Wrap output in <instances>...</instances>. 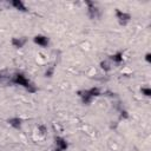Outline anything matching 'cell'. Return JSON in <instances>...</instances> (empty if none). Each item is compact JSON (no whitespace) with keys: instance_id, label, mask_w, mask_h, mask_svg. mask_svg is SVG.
Instances as JSON below:
<instances>
[{"instance_id":"11","label":"cell","mask_w":151,"mask_h":151,"mask_svg":"<svg viewBox=\"0 0 151 151\" xmlns=\"http://www.w3.org/2000/svg\"><path fill=\"white\" fill-rule=\"evenodd\" d=\"M146 60L150 61V54H146Z\"/></svg>"},{"instance_id":"7","label":"cell","mask_w":151,"mask_h":151,"mask_svg":"<svg viewBox=\"0 0 151 151\" xmlns=\"http://www.w3.org/2000/svg\"><path fill=\"white\" fill-rule=\"evenodd\" d=\"M25 41H26V40H24V39H21V38H13V39H12V44H13L15 47H22L24 44H25Z\"/></svg>"},{"instance_id":"8","label":"cell","mask_w":151,"mask_h":151,"mask_svg":"<svg viewBox=\"0 0 151 151\" xmlns=\"http://www.w3.org/2000/svg\"><path fill=\"white\" fill-rule=\"evenodd\" d=\"M12 5H13L17 9H19V11H26V7H25V5H24L21 1H18V0H17V1H13Z\"/></svg>"},{"instance_id":"4","label":"cell","mask_w":151,"mask_h":151,"mask_svg":"<svg viewBox=\"0 0 151 151\" xmlns=\"http://www.w3.org/2000/svg\"><path fill=\"white\" fill-rule=\"evenodd\" d=\"M34 42L40 46H47L48 39H47V37H44V35H37V37H34Z\"/></svg>"},{"instance_id":"2","label":"cell","mask_w":151,"mask_h":151,"mask_svg":"<svg viewBox=\"0 0 151 151\" xmlns=\"http://www.w3.org/2000/svg\"><path fill=\"white\" fill-rule=\"evenodd\" d=\"M81 94H79L81 97V100L84 104H88L93 100V98H96L97 96H99V90L96 87L93 88H90V90H85L83 92H80Z\"/></svg>"},{"instance_id":"9","label":"cell","mask_w":151,"mask_h":151,"mask_svg":"<svg viewBox=\"0 0 151 151\" xmlns=\"http://www.w3.org/2000/svg\"><path fill=\"white\" fill-rule=\"evenodd\" d=\"M20 122H21V120H20L19 118H13V119H9V120H8V123H9L12 126H14L15 129H19V127H20V125H21Z\"/></svg>"},{"instance_id":"3","label":"cell","mask_w":151,"mask_h":151,"mask_svg":"<svg viewBox=\"0 0 151 151\" xmlns=\"http://www.w3.org/2000/svg\"><path fill=\"white\" fill-rule=\"evenodd\" d=\"M116 15H117L118 21H119L122 25L127 24V22L130 21V19H131V17H130V14H129V13L122 12V11H119V9H117V11H116Z\"/></svg>"},{"instance_id":"1","label":"cell","mask_w":151,"mask_h":151,"mask_svg":"<svg viewBox=\"0 0 151 151\" xmlns=\"http://www.w3.org/2000/svg\"><path fill=\"white\" fill-rule=\"evenodd\" d=\"M11 81H12L13 84H15V85H20V86L25 87L28 92H35V91H37V88H35V86L33 85V83H31V80L27 79V78H26L24 74H21V73H15L14 76H12Z\"/></svg>"},{"instance_id":"6","label":"cell","mask_w":151,"mask_h":151,"mask_svg":"<svg viewBox=\"0 0 151 151\" xmlns=\"http://www.w3.org/2000/svg\"><path fill=\"white\" fill-rule=\"evenodd\" d=\"M111 60H112L113 63H116V64H120V63L123 61V53H122V52H118V53L113 54V55L111 57Z\"/></svg>"},{"instance_id":"10","label":"cell","mask_w":151,"mask_h":151,"mask_svg":"<svg viewBox=\"0 0 151 151\" xmlns=\"http://www.w3.org/2000/svg\"><path fill=\"white\" fill-rule=\"evenodd\" d=\"M142 92H143L145 96H147V97L151 94V90H150V88H142Z\"/></svg>"},{"instance_id":"12","label":"cell","mask_w":151,"mask_h":151,"mask_svg":"<svg viewBox=\"0 0 151 151\" xmlns=\"http://www.w3.org/2000/svg\"><path fill=\"white\" fill-rule=\"evenodd\" d=\"M54 151H63V150H60V149H55Z\"/></svg>"},{"instance_id":"5","label":"cell","mask_w":151,"mask_h":151,"mask_svg":"<svg viewBox=\"0 0 151 151\" xmlns=\"http://www.w3.org/2000/svg\"><path fill=\"white\" fill-rule=\"evenodd\" d=\"M55 145H57V149H60V150H63V151L67 147L66 140H65L64 138H61V137H57V138H55Z\"/></svg>"}]
</instances>
